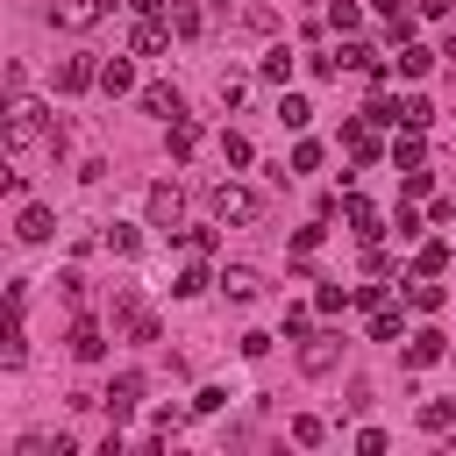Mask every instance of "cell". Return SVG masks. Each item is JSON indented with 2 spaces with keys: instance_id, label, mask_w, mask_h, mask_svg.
<instances>
[{
  "instance_id": "cell-1",
  "label": "cell",
  "mask_w": 456,
  "mask_h": 456,
  "mask_svg": "<svg viewBox=\"0 0 456 456\" xmlns=\"http://www.w3.org/2000/svg\"><path fill=\"white\" fill-rule=\"evenodd\" d=\"M7 150H14V157H28V150H50V157H57V150H64V128H57L36 100H14V107H7Z\"/></svg>"
},
{
  "instance_id": "cell-2",
  "label": "cell",
  "mask_w": 456,
  "mask_h": 456,
  "mask_svg": "<svg viewBox=\"0 0 456 456\" xmlns=\"http://www.w3.org/2000/svg\"><path fill=\"white\" fill-rule=\"evenodd\" d=\"M207 207H214V221H256V214H264V200H256L249 185H214Z\"/></svg>"
},
{
  "instance_id": "cell-3",
  "label": "cell",
  "mask_w": 456,
  "mask_h": 456,
  "mask_svg": "<svg viewBox=\"0 0 456 456\" xmlns=\"http://www.w3.org/2000/svg\"><path fill=\"white\" fill-rule=\"evenodd\" d=\"M178 214H185V192H178V185H150V228H164V235H171V228H178Z\"/></svg>"
},
{
  "instance_id": "cell-4",
  "label": "cell",
  "mask_w": 456,
  "mask_h": 456,
  "mask_svg": "<svg viewBox=\"0 0 456 456\" xmlns=\"http://www.w3.org/2000/svg\"><path fill=\"white\" fill-rule=\"evenodd\" d=\"M100 406H107V413H114V420H128V413H135V406H142V378H135V370H121V378H114V385H107V399H100Z\"/></svg>"
},
{
  "instance_id": "cell-5",
  "label": "cell",
  "mask_w": 456,
  "mask_h": 456,
  "mask_svg": "<svg viewBox=\"0 0 456 456\" xmlns=\"http://www.w3.org/2000/svg\"><path fill=\"white\" fill-rule=\"evenodd\" d=\"M100 14H107V0H57V7H50L57 28H93Z\"/></svg>"
},
{
  "instance_id": "cell-6",
  "label": "cell",
  "mask_w": 456,
  "mask_h": 456,
  "mask_svg": "<svg viewBox=\"0 0 456 456\" xmlns=\"http://www.w3.org/2000/svg\"><path fill=\"white\" fill-rule=\"evenodd\" d=\"M86 86H100V64L93 57H64L57 64V93H86Z\"/></svg>"
},
{
  "instance_id": "cell-7",
  "label": "cell",
  "mask_w": 456,
  "mask_h": 456,
  "mask_svg": "<svg viewBox=\"0 0 456 456\" xmlns=\"http://www.w3.org/2000/svg\"><path fill=\"white\" fill-rule=\"evenodd\" d=\"M135 100H142V114H150V121H178V114H185V107H178V93H171V86H142V93H135Z\"/></svg>"
},
{
  "instance_id": "cell-8",
  "label": "cell",
  "mask_w": 456,
  "mask_h": 456,
  "mask_svg": "<svg viewBox=\"0 0 456 456\" xmlns=\"http://www.w3.org/2000/svg\"><path fill=\"white\" fill-rule=\"evenodd\" d=\"M14 235H21V242H50V235H57V214H50V207H21Z\"/></svg>"
},
{
  "instance_id": "cell-9",
  "label": "cell",
  "mask_w": 456,
  "mask_h": 456,
  "mask_svg": "<svg viewBox=\"0 0 456 456\" xmlns=\"http://www.w3.org/2000/svg\"><path fill=\"white\" fill-rule=\"evenodd\" d=\"M214 285H221L228 299H256V285H264V278H256L249 264H221V278H214Z\"/></svg>"
},
{
  "instance_id": "cell-10",
  "label": "cell",
  "mask_w": 456,
  "mask_h": 456,
  "mask_svg": "<svg viewBox=\"0 0 456 456\" xmlns=\"http://www.w3.org/2000/svg\"><path fill=\"white\" fill-rule=\"evenodd\" d=\"M164 50H171L164 21H142V14H135V57H164Z\"/></svg>"
},
{
  "instance_id": "cell-11",
  "label": "cell",
  "mask_w": 456,
  "mask_h": 456,
  "mask_svg": "<svg viewBox=\"0 0 456 456\" xmlns=\"http://www.w3.org/2000/svg\"><path fill=\"white\" fill-rule=\"evenodd\" d=\"M420 157H428V150H420V128H406V135L392 142V164H399V171H420Z\"/></svg>"
},
{
  "instance_id": "cell-12",
  "label": "cell",
  "mask_w": 456,
  "mask_h": 456,
  "mask_svg": "<svg viewBox=\"0 0 456 456\" xmlns=\"http://www.w3.org/2000/svg\"><path fill=\"white\" fill-rule=\"evenodd\" d=\"M370 335H378V342H406V314L378 306V314H370Z\"/></svg>"
},
{
  "instance_id": "cell-13",
  "label": "cell",
  "mask_w": 456,
  "mask_h": 456,
  "mask_svg": "<svg viewBox=\"0 0 456 456\" xmlns=\"http://www.w3.org/2000/svg\"><path fill=\"white\" fill-rule=\"evenodd\" d=\"M71 356H86V363H93V356H107V342H100V328H93V321H78V328H71Z\"/></svg>"
},
{
  "instance_id": "cell-14",
  "label": "cell",
  "mask_w": 456,
  "mask_h": 456,
  "mask_svg": "<svg viewBox=\"0 0 456 456\" xmlns=\"http://www.w3.org/2000/svg\"><path fill=\"white\" fill-rule=\"evenodd\" d=\"M435 356H442V335H428V328H420V335H406V363H413V370H420V363H435Z\"/></svg>"
},
{
  "instance_id": "cell-15",
  "label": "cell",
  "mask_w": 456,
  "mask_h": 456,
  "mask_svg": "<svg viewBox=\"0 0 456 456\" xmlns=\"http://www.w3.org/2000/svg\"><path fill=\"white\" fill-rule=\"evenodd\" d=\"M100 86H107V93H128V86H135L128 57H107V64H100Z\"/></svg>"
},
{
  "instance_id": "cell-16",
  "label": "cell",
  "mask_w": 456,
  "mask_h": 456,
  "mask_svg": "<svg viewBox=\"0 0 456 456\" xmlns=\"http://www.w3.org/2000/svg\"><path fill=\"white\" fill-rule=\"evenodd\" d=\"M342 214L356 221V235H363V242H378V214H370V200H342Z\"/></svg>"
},
{
  "instance_id": "cell-17",
  "label": "cell",
  "mask_w": 456,
  "mask_h": 456,
  "mask_svg": "<svg viewBox=\"0 0 456 456\" xmlns=\"http://www.w3.org/2000/svg\"><path fill=\"white\" fill-rule=\"evenodd\" d=\"M207 285H214V278H207V271H200V264H185V271H178V278H171V292H178V299H200V292H207Z\"/></svg>"
},
{
  "instance_id": "cell-18",
  "label": "cell",
  "mask_w": 456,
  "mask_h": 456,
  "mask_svg": "<svg viewBox=\"0 0 456 456\" xmlns=\"http://www.w3.org/2000/svg\"><path fill=\"white\" fill-rule=\"evenodd\" d=\"M278 121H285V128H306V121H314V107H306L299 93H285V100H278Z\"/></svg>"
},
{
  "instance_id": "cell-19",
  "label": "cell",
  "mask_w": 456,
  "mask_h": 456,
  "mask_svg": "<svg viewBox=\"0 0 456 456\" xmlns=\"http://www.w3.org/2000/svg\"><path fill=\"white\" fill-rule=\"evenodd\" d=\"M428 121H435V107H428L420 93H413V100H399V128H428Z\"/></svg>"
},
{
  "instance_id": "cell-20",
  "label": "cell",
  "mask_w": 456,
  "mask_h": 456,
  "mask_svg": "<svg viewBox=\"0 0 456 456\" xmlns=\"http://www.w3.org/2000/svg\"><path fill=\"white\" fill-rule=\"evenodd\" d=\"M192 150H200V128L178 114V121H171V157H192Z\"/></svg>"
},
{
  "instance_id": "cell-21",
  "label": "cell",
  "mask_w": 456,
  "mask_h": 456,
  "mask_svg": "<svg viewBox=\"0 0 456 456\" xmlns=\"http://www.w3.org/2000/svg\"><path fill=\"white\" fill-rule=\"evenodd\" d=\"M442 264H449V242H420V256H413V271H420V278H435Z\"/></svg>"
},
{
  "instance_id": "cell-22",
  "label": "cell",
  "mask_w": 456,
  "mask_h": 456,
  "mask_svg": "<svg viewBox=\"0 0 456 456\" xmlns=\"http://www.w3.org/2000/svg\"><path fill=\"white\" fill-rule=\"evenodd\" d=\"M328 21L349 36V28H363V7H356V0H335V7H328Z\"/></svg>"
},
{
  "instance_id": "cell-23",
  "label": "cell",
  "mask_w": 456,
  "mask_h": 456,
  "mask_svg": "<svg viewBox=\"0 0 456 456\" xmlns=\"http://www.w3.org/2000/svg\"><path fill=\"white\" fill-rule=\"evenodd\" d=\"M428 64H435V50H420V43H406V50H399V71H406V78H420Z\"/></svg>"
},
{
  "instance_id": "cell-24",
  "label": "cell",
  "mask_w": 456,
  "mask_h": 456,
  "mask_svg": "<svg viewBox=\"0 0 456 456\" xmlns=\"http://www.w3.org/2000/svg\"><path fill=\"white\" fill-rule=\"evenodd\" d=\"M135 242H142V235H135L128 221H114V228H107V249H114V256H135Z\"/></svg>"
},
{
  "instance_id": "cell-25",
  "label": "cell",
  "mask_w": 456,
  "mask_h": 456,
  "mask_svg": "<svg viewBox=\"0 0 456 456\" xmlns=\"http://www.w3.org/2000/svg\"><path fill=\"white\" fill-rule=\"evenodd\" d=\"M406 306H413V314H435V306H442V285H413Z\"/></svg>"
},
{
  "instance_id": "cell-26",
  "label": "cell",
  "mask_w": 456,
  "mask_h": 456,
  "mask_svg": "<svg viewBox=\"0 0 456 456\" xmlns=\"http://www.w3.org/2000/svg\"><path fill=\"white\" fill-rule=\"evenodd\" d=\"M21 356H28V342H21V321H7V349H0V363H7V370H14V363H21Z\"/></svg>"
},
{
  "instance_id": "cell-27",
  "label": "cell",
  "mask_w": 456,
  "mask_h": 456,
  "mask_svg": "<svg viewBox=\"0 0 456 456\" xmlns=\"http://www.w3.org/2000/svg\"><path fill=\"white\" fill-rule=\"evenodd\" d=\"M299 363H306V370H328V363H335V342H306Z\"/></svg>"
},
{
  "instance_id": "cell-28",
  "label": "cell",
  "mask_w": 456,
  "mask_h": 456,
  "mask_svg": "<svg viewBox=\"0 0 456 456\" xmlns=\"http://www.w3.org/2000/svg\"><path fill=\"white\" fill-rule=\"evenodd\" d=\"M449 420H456L449 399H428V406H420V428H449Z\"/></svg>"
},
{
  "instance_id": "cell-29",
  "label": "cell",
  "mask_w": 456,
  "mask_h": 456,
  "mask_svg": "<svg viewBox=\"0 0 456 456\" xmlns=\"http://www.w3.org/2000/svg\"><path fill=\"white\" fill-rule=\"evenodd\" d=\"M321 435H328V428H321V420H314V413H299V420H292V442H306V449H314V442H321Z\"/></svg>"
},
{
  "instance_id": "cell-30",
  "label": "cell",
  "mask_w": 456,
  "mask_h": 456,
  "mask_svg": "<svg viewBox=\"0 0 456 456\" xmlns=\"http://www.w3.org/2000/svg\"><path fill=\"white\" fill-rule=\"evenodd\" d=\"M171 28L178 36H200V7H171Z\"/></svg>"
},
{
  "instance_id": "cell-31",
  "label": "cell",
  "mask_w": 456,
  "mask_h": 456,
  "mask_svg": "<svg viewBox=\"0 0 456 456\" xmlns=\"http://www.w3.org/2000/svg\"><path fill=\"white\" fill-rule=\"evenodd\" d=\"M264 78H292V50H271L264 57Z\"/></svg>"
},
{
  "instance_id": "cell-32",
  "label": "cell",
  "mask_w": 456,
  "mask_h": 456,
  "mask_svg": "<svg viewBox=\"0 0 456 456\" xmlns=\"http://www.w3.org/2000/svg\"><path fill=\"white\" fill-rule=\"evenodd\" d=\"M221 157H228V164H249V157H256V150H249V142H242V135H221Z\"/></svg>"
},
{
  "instance_id": "cell-33",
  "label": "cell",
  "mask_w": 456,
  "mask_h": 456,
  "mask_svg": "<svg viewBox=\"0 0 456 456\" xmlns=\"http://www.w3.org/2000/svg\"><path fill=\"white\" fill-rule=\"evenodd\" d=\"M314 306H321V314H342V306H349V292H342V285H321V299H314Z\"/></svg>"
},
{
  "instance_id": "cell-34",
  "label": "cell",
  "mask_w": 456,
  "mask_h": 456,
  "mask_svg": "<svg viewBox=\"0 0 456 456\" xmlns=\"http://www.w3.org/2000/svg\"><path fill=\"white\" fill-rule=\"evenodd\" d=\"M221 406H228V392H221V385H207V392L192 399V413H221Z\"/></svg>"
},
{
  "instance_id": "cell-35",
  "label": "cell",
  "mask_w": 456,
  "mask_h": 456,
  "mask_svg": "<svg viewBox=\"0 0 456 456\" xmlns=\"http://www.w3.org/2000/svg\"><path fill=\"white\" fill-rule=\"evenodd\" d=\"M128 7H135V14H142V21H157V14H164V7H171V0H128Z\"/></svg>"
},
{
  "instance_id": "cell-36",
  "label": "cell",
  "mask_w": 456,
  "mask_h": 456,
  "mask_svg": "<svg viewBox=\"0 0 456 456\" xmlns=\"http://www.w3.org/2000/svg\"><path fill=\"white\" fill-rule=\"evenodd\" d=\"M413 7H420V14H449V0H413Z\"/></svg>"
},
{
  "instance_id": "cell-37",
  "label": "cell",
  "mask_w": 456,
  "mask_h": 456,
  "mask_svg": "<svg viewBox=\"0 0 456 456\" xmlns=\"http://www.w3.org/2000/svg\"><path fill=\"white\" fill-rule=\"evenodd\" d=\"M449 221H456V200H449Z\"/></svg>"
}]
</instances>
